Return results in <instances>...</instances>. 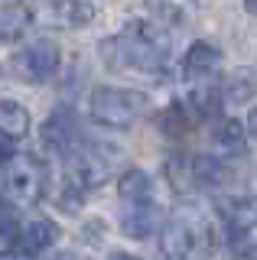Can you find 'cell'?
<instances>
[{"mask_svg": "<svg viewBox=\"0 0 257 260\" xmlns=\"http://www.w3.org/2000/svg\"><path fill=\"white\" fill-rule=\"evenodd\" d=\"M202 224L192 215H176L170 224L163 228V238H159V250L166 260H196L199 247H202Z\"/></svg>", "mask_w": 257, "mask_h": 260, "instance_id": "cell-4", "label": "cell"}, {"mask_svg": "<svg viewBox=\"0 0 257 260\" xmlns=\"http://www.w3.org/2000/svg\"><path fill=\"white\" fill-rule=\"evenodd\" d=\"M0 260H23V257H17V254H0Z\"/></svg>", "mask_w": 257, "mask_h": 260, "instance_id": "cell-24", "label": "cell"}, {"mask_svg": "<svg viewBox=\"0 0 257 260\" xmlns=\"http://www.w3.org/2000/svg\"><path fill=\"white\" fill-rule=\"evenodd\" d=\"M117 159H120V150L104 146V143H91V146H85V150L75 153V159H72V179H75L82 189L101 185L104 179H111Z\"/></svg>", "mask_w": 257, "mask_h": 260, "instance_id": "cell-3", "label": "cell"}, {"mask_svg": "<svg viewBox=\"0 0 257 260\" xmlns=\"http://www.w3.org/2000/svg\"><path fill=\"white\" fill-rule=\"evenodd\" d=\"M13 159H17V153L10 146V137H0V166H10Z\"/></svg>", "mask_w": 257, "mask_h": 260, "instance_id": "cell-20", "label": "cell"}, {"mask_svg": "<svg viewBox=\"0 0 257 260\" xmlns=\"http://www.w3.org/2000/svg\"><path fill=\"white\" fill-rule=\"evenodd\" d=\"M7 185L17 199L36 202L46 189V166L36 156H17V162H10L7 169Z\"/></svg>", "mask_w": 257, "mask_h": 260, "instance_id": "cell-5", "label": "cell"}, {"mask_svg": "<svg viewBox=\"0 0 257 260\" xmlns=\"http://www.w3.org/2000/svg\"><path fill=\"white\" fill-rule=\"evenodd\" d=\"M104 59L114 69H134V72H159L170 59V36L147 20L127 23L117 36H111L101 46Z\"/></svg>", "mask_w": 257, "mask_h": 260, "instance_id": "cell-1", "label": "cell"}, {"mask_svg": "<svg viewBox=\"0 0 257 260\" xmlns=\"http://www.w3.org/2000/svg\"><path fill=\"white\" fill-rule=\"evenodd\" d=\"M215 150H218L221 159H231V156H238V153H244L247 150L244 127H241L238 120H221V124L215 127Z\"/></svg>", "mask_w": 257, "mask_h": 260, "instance_id": "cell-13", "label": "cell"}, {"mask_svg": "<svg viewBox=\"0 0 257 260\" xmlns=\"http://www.w3.org/2000/svg\"><path fill=\"white\" fill-rule=\"evenodd\" d=\"M257 94V69H235L221 81V104L241 108V104L254 101Z\"/></svg>", "mask_w": 257, "mask_h": 260, "instance_id": "cell-10", "label": "cell"}, {"mask_svg": "<svg viewBox=\"0 0 257 260\" xmlns=\"http://www.w3.org/2000/svg\"><path fill=\"white\" fill-rule=\"evenodd\" d=\"M156 228H159V208L153 202H134L131 211L120 218V231L131 241H147Z\"/></svg>", "mask_w": 257, "mask_h": 260, "instance_id": "cell-9", "label": "cell"}, {"mask_svg": "<svg viewBox=\"0 0 257 260\" xmlns=\"http://www.w3.org/2000/svg\"><path fill=\"white\" fill-rule=\"evenodd\" d=\"M0 238H7V241L20 238V218H17V211H13V205L4 202V199H0Z\"/></svg>", "mask_w": 257, "mask_h": 260, "instance_id": "cell-17", "label": "cell"}, {"mask_svg": "<svg viewBox=\"0 0 257 260\" xmlns=\"http://www.w3.org/2000/svg\"><path fill=\"white\" fill-rule=\"evenodd\" d=\"M150 10H153L159 20L166 23H186L192 13H196V4L199 0H147Z\"/></svg>", "mask_w": 257, "mask_h": 260, "instance_id": "cell-16", "label": "cell"}, {"mask_svg": "<svg viewBox=\"0 0 257 260\" xmlns=\"http://www.w3.org/2000/svg\"><path fill=\"white\" fill-rule=\"evenodd\" d=\"M59 62H62V52L52 39H36V43L23 49V69L33 81H49L59 72Z\"/></svg>", "mask_w": 257, "mask_h": 260, "instance_id": "cell-6", "label": "cell"}, {"mask_svg": "<svg viewBox=\"0 0 257 260\" xmlns=\"http://www.w3.org/2000/svg\"><path fill=\"white\" fill-rule=\"evenodd\" d=\"M163 127L170 130V137H179V134H186V127H189L186 108H182V104H173V108L166 111V117H163Z\"/></svg>", "mask_w": 257, "mask_h": 260, "instance_id": "cell-18", "label": "cell"}, {"mask_svg": "<svg viewBox=\"0 0 257 260\" xmlns=\"http://www.w3.org/2000/svg\"><path fill=\"white\" fill-rule=\"evenodd\" d=\"M247 127H251V134L257 137V108L251 111V117H247Z\"/></svg>", "mask_w": 257, "mask_h": 260, "instance_id": "cell-21", "label": "cell"}, {"mask_svg": "<svg viewBox=\"0 0 257 260\" xmlns=\"http://www.w3.org/2000/svg\"><path fill=\"white\" fill-rule=\"evenodd\" d=\"M244 7H247V13L257 16V0H244Z\"/></svg>", "mask_w": 257, "mask_h": 260, "instance_id": "cell-23", "label": "cell"}, {"mask_svg": "<svg viewBox=\"0 0 257 260\" xmlns=\"http://www.w3.org/2000/svg\"><path fill=\"white\" fill-rule=\"evenodd\" d=\"M221 65V52L212 43H192L186 59H182V78L192 81V85H202L218 72Z\"/></svg>", "mask_w": 257, "mask_h": 260, "instance_id": "cell-7", "label": "cell"}, {"mask_svg": "<svg viewBox=\"0 0 257 260\" xmlns=\"http://www.w3.org/2000/svg\"><path fill=\"white\" fill-rule=\"evenodd\" d=\"M23 23H26V13L23 10H0V32L4 36H13L17 29H23Z\"/></svg>", "mask_w": 257, "mask_h": 260, "instance_id": "cell-19", "label": "cell"}, {"mask_svg": "<svg viewBox=\"0 0 257 260\" xmlns=\"http://www.w3.org/2000/svg\"><path fill=\"white\" fill-rule=\"evenodd\" d=\"M94 4L88 0H52L46 7V20L55 23V26H66V29H82L94 20Z\"/></svg>", "mask_w": 257, "mask_h": 260, "instance_id": "cell-8", "label": "cell"}, {"mask_svg": "<svg viewBox=\"0 0 257 260\" xmlns=\"http://www.w3.org/2000/svg\"><path fill=\"white\" fill-rule=\"evenodd\" d=\"M111 260H140V257H134V254H124V250H117V254H111Z\"/></svg>", "mask_w": 257, "mask_h": 260, "instance_id": "cell-22", "label": "cell"}, {"mask_svg": "<svg viewBox=\"0 0 257 260\" xmlns=\"http://www.w3.org/2000/svg\"><path fill=\"white\" fill-rule=\"evenodd\" d=\"M55 241H59V224H55V221H46V218H39V221H29V224L20 231V244L29 250V254L49 250Z\"/></svg>", "mask_w": 257, "mask_h": 260, "instance_id": "cell-12", "label": "cell"}, {"mask_svg": "<svg viewBox=\"0 0 257 260\" xmlns=\"http://www.w3.org/2000/svg\"><path fill=\"white\" fill-rule=\"evenodd\" d=\"M26 134H29V111L23 108L20 101L0 98V137L20 140V137H26Z\"/></svg>", "mask_w": 257, "mask_h": 260, "instance_id": "cell-11", "label": "cell"}, {"mask_svg": "<svg viewBox=\"0 0 257 260\" xmlns=\"http://www.w3.org/2000/svg\"><path fill=\"white\" fill-rule=\"evenodd\" d=\"M43 140L46 146H52L55 153H69L72 143H75V127H72V120L66 114H55L43 124Z\"/></svg>", "mask_w": 257, "mask_h": 260, "instance_id": "cell-15", "label": "cell"}, {"mask_svg": "<svg viewBox=\"0 0 257 260\" xmlns=\"http://www.w3.org/2000/svg\"><path fill=\"white\" fill-rule=\"evenodd\" d=\"M91 117L101 127H114V130H127L143 117V111L150 108V98L134 88H94L88 98Z\"/></svg>", "mask_w": 257, "mask_h": 260, "instance_id": "cell-2", "label": "cell"}, {"mask_svg": "<svg viewBox=\"0 0 257 260\" xmlns=\"http://www.w3.org/2000/svg\"><path fill=\"white\" fill-rule=\"evenodd\" d=\"M120 199L124 202H153V179H150L143 169H127L120 176V185H117Z\"/></svg>", "mask_w": 257, "mask_h": 260, "instance_id": "cell-14", "label": "cell"}]
</instances>
